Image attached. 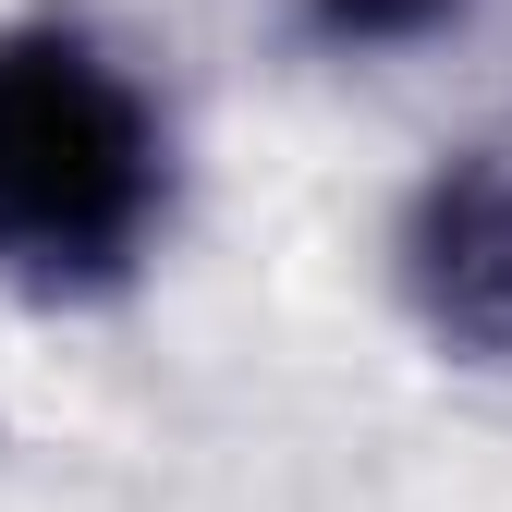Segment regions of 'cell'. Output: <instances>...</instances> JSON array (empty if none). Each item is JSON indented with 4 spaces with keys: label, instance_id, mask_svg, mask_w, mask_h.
Masks as SVG:
<instances>
[{
    "label": "cell",
    "instance_id": "6da1fadb",
    "mask_svg": "<svg viewBox=\"0 0 512 512\" xmlns=\"http://www.w3.org/2000/svg\"><path fill=\"white\" fill-rule=\"evenodd\" d=\"M171 220V122L98 25H0V281L98 305L147 269Z\"/></svg>",
    "mask_w": 512,
    "mask_h": 512
},
{
    "label": "cell",
    "instance_id": "7a4b0ae2",
    "mask_svg": "<svg viewBox=\"0 0 512 512\" xmlns=\"http://www.w3.org/2000/svg\"><path fill=\"white\" fill-rule=\"evenodd\" d=\"M403 305L439 354L512 366V135L452 147L403 208Z\"/></svg>",
    "mask_w": 512,
    "mask_h": 512
},
{
    "label": "cell",
    "instance_id": "3957f363",
    "mask_svg": "<svg viewBox=\"0 0 512 512\" xmlns=\"http://www.w3.org/2000/svg\"><path fill=\"white\" fill-rule=\"evenodd\" d=\"M293 13H305V37H317V49L378 61V49H427V37H452L476 0H293Z\"/></svg>",
    "mask_w": 512,
    "mask_h": 512
}]
</instances>
